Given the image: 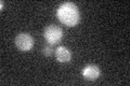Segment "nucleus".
Wrapping results in <instances>:
<instances>
[{"label": "nucleus", "mask_w": 130, "mask_h": 86, "mask_svg": "<svg viewBox=\"0 0 130 86\" xmlns=\"http://www.w3.org/2000/svg\"><path fill=\"white\" fill-rule=\"evenodd\" d=\"M56 16L65 26L74 27L80 20V13L74 2H63L56 10Z\"/></svg>", "instance_id": "1"}, {"label": "nucleus", "mask_w": 130, "mask_h": 86, "mask_svg": "<svg viewBox=\"0 0 130 86\" xmlns=\"http://www.w3.org/2000/svg\"><path fill=\"white\" fill-rule=\"evenodd\" d=\"M43 37L46 41L50 44H56L59 43L63 38V30L61 29L59 26L55 25H50L47 26L46 29L43 31Z\"/></svg>", "instance_id": "2"}, {"label": "nucleus", "mask_w": 130, "mask_h": 86, "mask_svg": "<svg viewBox=\"0 0 130 86\" xmlns=\"http://www.w3.org/2000/svg\"><path fill=\"white\" fill-rule=\"evenodd\" d=\"M15 45L22 52L30 51L34 47V38L26 32H21L15 37Z\"/></svg>", "instance_id": "3"}, {"label": "nucleus", "mask_w": 130, "mask_h": 86, "mask_svg": "<svg viewBox=\"0 0 130 86\" xmlns=\"http://www.w3.org/2000/svg\"><path fill=\"white\" fill-rule=\"evenodd\" d=\"M81 74L88 81H95L101 75V69L96 65H87L83 69Z\"/></svg>", "instance_id": "4"}, {"label": "nucleus", "mask_w": 130, "mask_h": 86, "mask_svg": "<svg viewBox=\"0 0 130 86\" xmlns=\"http://www.w3.org/2000/svg\"><path fill=\"white\" fill-rule=\"evenodd\" d=\"M55 57L59 63L67 64V63H70L72 59V53L67 47L60 45L56 47V50H55Z\"/></svg>", "instance_id": "5"}, {"label": "nucleus", "mask_w": 130, "mask_h": 86, "mask_svg": "<svg viewBox=\"0 0 130 86\" xmlns=\"http://www.w3.org/2000/svg\"><path fill=\"white\" fill-rule=\"evenodd\" d=\"M51 45H52V44H50V45H48V44H47V45L43 47L42 52H43V54L46 55V56H51L52 54H53V52H55V51L53 50V48H52V46H51Z\"/></svg>", "instance_id": "6"}]
</instances>
